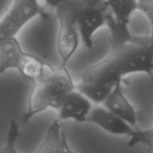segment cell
<instances>
[{"instance_id": "obj_1", "label": "cell", "mask_w": 153, "mask_h": 153, "mask_svg": "<svg viewBox=\"0 0 153 153\" xmlns=\"http://www.w3.org/2000/svg\"><path fill=\"white\" fill-rule=\"evenodd\" d=\"M144 74L153 83V41L150 36H133L121 45L109 46L107 56L84 68L79 82L114 86L127 76Z\"/></svg>"}, {"instance_id": "obj_2", "label": "cell", "mask_w": 153, "mask_h": 153, "mask_svg": "<svg viewBox=\"0 0 153 153\" xmlns=\"http://www.w3.org/2000/svg\"><path fill=\"white\" fill-rule=\"evenodd\" d=\"M32 84L27 108L22 115L24 124L47 109L58 110L67 94L76 88V83L69 70L66 65L62 64L59 66L49 64L45 74Z\"/></svg>"}, {"instance_id": "obj_3", "label": "cell", "mask_w": 153, "mask_h": 153, "mask_svg": "<svg viewBox=\"0 0 153 153\" xmlns=\"http://www.w3.org/2000/svg\"><path fill=\"white\" fill-rule=\"evenodd\" d=\"M49 64L42 58L24 51L17 37L0 41V78L7 70L13 69L33 83L45 74Z\"/></svg>"}, {"instance_id": "obj_4", "label": "cell", "mask_w": 153, "mask_h": 153, "mask_svg": "<svg viewBox=\"0 0 153 153\" xmlns=\"http://www.w3.org/2000/svg\"><path fill=\"white\" fill-rule=\"evenodd\" d=\"M55 11L59 24L57 37L58 53L61 64L66 65L79 46L80 36L76 28V19L82 9L76 0H67Z\"/></svg>"}, {"instance_id": "obj_5", "label": "cell", "mask_w": 153, "mask_h": 153, "mask_svg": "<svg viewBox=\"0 0 153 153\" xmlns=\"http://www.w3.org/2000/svg\"><path fill=\"white\" fill-rule=\"evenodd\" d=\"M42 13L39 0H11L0 15V41L17 37L30 20Z\"/></svg>"}, {"instance_id": "obj_6", "label": "cell", "mask_w": 153, "mask_h": 153, "mask_svg": "<svg viewBox=\"0 0 153 153\" xmlns=\"http://www.w3.org/2000/svg\"><path fill=\"white\" fill-rule=\"evenodd\" d=\"M86 123L98 126L112 135L127 136L130 138L128 146L137 137L140 133V128L131 126L129 123L105 108L103 105H94Z\"/></svg>"}, {"instance_id": "obj_7", "label": "cell", "mask_w": 153, "mask_h": 153, "mask_svg": "<svg viewBox=\"0 0 153 153\" xmlns=\"http://www.w3.org/2000/svg\"><path fill=\"white\" fill-rule=\"evenodd\" d=\"M94 104L83 94L74 88L65 98L64 102L58 109L59 122L74 121L76 123H86Z\"/></svg>"}, {"instance_id": "obj_8", "label": "cell", "mask_w": 153, "mask_h": 153, "mask_svg": "<svg viewBox=\"0 0 153 153\" xmlns=\"http://www.w3.org/2000/svg\"><path fill=\"white\" fill-rule=\"evenodd\" d=\"M123 82H117L103 103V106L117 114L133 127H137L138 114L135 107L128 100L122 86Z\"/></svg>"}, {"instance_id": "obj_9", "label": "cell", "mask_w": 153, "mask_h": 153, "mask_svg": "<svg viewBox=\"0 0 153 153\" xmlns=\"http://www.w3.org/2000/svg\"><path fill=\"white\" fill-rule=\"evenodd\" d=\"M108 12L97 10H82L80 12L76 19V28L86 48L94 47V36L101 27L106 25Z\"/></svg>"}, {"instance_id": "obj_10", "label": "cell", "mask_w": 153, "mask_h": 153, "mask_svg": "<svg viewBox=\"0 0 153 153\" xmlns=\"http://www.w3.org/2000/svg\"><path fill=\"white\" fill-rule=\"evenodd\" d=\"M35 153H76L69 146L61 122L55 120L47 128Z\"/></svg>"}, {"instance_id": "obj_11", "label": "cell", "mask_w": 153, "mask_h": 153, "mask_svg": "<svg viewBox=\"0 0 153 153\" xmlns=\"http://www.w3.org/2000/svg\"><path fill=\"white\" fill-rule=\"evenodd\" d=\"M113 87L114 86L84 83V82L76 83V89H78L81 94H83L94 105H102Z\"/></svg>"}, {"instance_id": "obj_12", "label": "cell", "mask_w": 153, "mask_h": 153, "mask_svg": "<svg viewBox=\"0 0 153 153\" xmlns=\"http://www.w3.org/2000/svg\"><path fill=\"white\" fill-rule=\"evenodd\" d=\"M20 137H21V131L19 125L15 120H11L4 144L0 147V153H20L17 149V142Z\"/></svg>"}, {"instance_id": "obj_13", "label": "cell", "mask_w": 153, "mask_h": 153, "mask_svg": "<svg viewBox=\"0 0 153 153\" xmlns=\"http://www.w3.org/2000/svg\"><path fill=\"white\" fill-rule=\"evenodd\" d=\"M82 10H97V11L108 12L107 0H76Z\"/></svg>"}, {"instance_id": "obj_14", "label": "cell", "mask_w": 153, "mask_h": 153, "mask_svg": "<svg viewBox=\"0 0 153 153\" xmlns=\"http://www.w3.org/2000/svg\"><path fill=\"white\" fill-rule=\"evenodd\" d=\"M153 143V125L147 129H140V135L136 140V146L137 145H151Z\"/></svg>"}, {"instance_id": "obj_15", "label": "cell", "mask_w": 153, "mask_h": 153, "mask_svg": "<svg viewBox=\"0 0 153 153\" xmlns=\"http://www.w3.org/2000/svg\"><path fill=\"white\" fill-rule=\"evenodd\" d=\"M45 3H46V5H48L49 7H53V9H57L58 7H60V5L62 4V3L66 2L67 0H43Z\"/></svg>"}, {"instance_id": "obj_16", "label": "cell", "mask_w": 153, "mask_h": 153, "mask_svg": "<svg viewBox=\"0 0 153 153\" xmlns=\"http://www.w3.org/2000/svg\"><path fill=\"white\" fill-rule=\"evenodd\" d=\"M138 2H150V1H153V0H137Z\"/></svg>"}, {"instance_id": "obj_17", "label": "cell", "mask_w": 153, "mask_h": 153, "mask_svg": "<svg viewBox=\"0 0 153 153\" xmlns=\"http://www.w3.org/2000/svg\"><path fill=\"white\" fill-rule=\"evenodd\" d=\"M150 38H151V40H152V41H153V37H151V36H150Z\"/></svg>"}]
</instances>
